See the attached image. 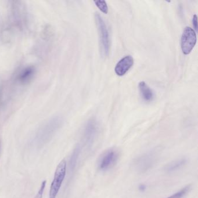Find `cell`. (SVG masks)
I'll list each match as a JSON object with an SVG mask.
<instances>
[{"instance_id":"6da1fadb","label":"cell","mask_w":198,"mask_h":198,"mask_svg":"<svg viewBox=\"0 0 198 198\" xmlns=\"http://www.w3.org/2000/svg\"><path fill=\"white\" fill-rule=\"evenodd\" d=\"M63 123L61 117L56 116L48 120L39 128L34 136V142L37 147H41L48 142L60 128Z\"/></svg>"},{"instance_id":"7a4b0ae2","label":"cell","mask_w":198,"mask_h":198,"mask_svg":"<svg viewBox=\"0 0 198 198\" xmlns=\"http://www.w3.org/2000/svg\"><path fill=\"white\" fill-rule=\"evenodd\" d=\"M95 19L98 27L99 38H100V51L101 55L105 57L108 56L110 49V41L108 29L103 18L98 13H95Z\"/></svg>"},{"instance_id":"3957f363","label":"cell","mask_w":198,"mask_h":198,"mask_svg":"<svg viewBox=\"0 0 198 198\" xmlns=\"http://www.w3.org/2000/svg\"><path fill=\"white\" fill-rule=\"evenodd\" d=\"M67 163L63 159L58 165L55 172L54 180L51 183L50 190V198H56L58 193L60 189L66 173Z\"/></svg>"},{"instance_id":"277c9868","label":"cell","mask_w":198,"mask_h":198,"mask_svg":"<svg viewBox=\"0 0 198 198\" xmlns=\"http://www.w3.org/2000/svg\"><path fill=\"white\" fill-rule=\"evenodd\" d=\"M196 43V31L190 27H186L182 34L181 46L184 54L191 53Z\"/></svg>"},{"instance_id":"5b68a950","label":"cell","mask_w":198,"mask_h":198,"mask_svg":"<svg viewBox=\"0 0 198 198\" xmlns=\"http://www.w3.org/2000/svg\"><path fill=\"white\" fill-rule=\"evenodd\" d=\"M118 158V152L114 149L105 151L98 161V167L102 171H106L112 168L117 162Z\"/></svg>"},{"instance_id":"8992f818","label":"cell","mask_w":198,"mask_h":198,"mask_svg":"<svg viewBox=\"0 0 198 198\" xmlns=\"http://www.w3.org/2000/svg\"><path fill=\"white\" fill-rule=\"evenodd\" d=\"M99 125L95 119H90L86 123L84 129V138L86 144L90 145L94 142L97 135Z\"/></svg>"},{"instance_id":"52a82bcc","label":"cell","mask_w":198,"mask_h":198,"mask_svg":"<svg viewBox=\"0 0 198 198\" xmlns=\"http://www.w3.org/2000/svg\"><path fill=\"white\" fill-rule=\"evenodd\" d=\"M155 160V155L154 153L149 152L146 153L136 159L135 163L136 169L140 171L144 172L150 169Z\"/></svg>"},{"instance_id":"ba28073f","label":"cell","mask_w":198,"mask_h":198,"mask_svg":"<svg viewBox=\"0 0 198 198\" xmlns=\"http://www.w3.org/2000/svg\"><path fill=\"white\" fill-rule=\"evenodd\" d=\"M134 65V59L131 55H127L118 62L114 71L118 76H123L132 68Z\"/></svg>"},{"instance_id":"9c48e42d","label":"cell","mask_w":198,"mask_h":198,"mask_svg":"<svg viewBox=\"0 0 198 198\" xmlns=\"http://www.w3.org/2000/svg\"><path fill=\"white\" fill-rule=\"evenodd\" d=\"M141 95L146 102H151L154 98V93L144 82H141L138 85Z\"/></svg>"},{"instance_id":"30bf717a","label":"cell","mask_w":198,"mask_h":198,"mask_svg":"<svg viewBox=\"0 0 198 198\" xmlns=\"http://www.w3.org/2000/svg\"><path fill=\"white\" fill-rule=\"evenodd\" d=\"M187 162V160L185 158H181V159L174 161L167 165L166 170L168 172H174L175 171L179 170L184 166Z\"/></svg>"},{"instance_id":"8fae6325","label":"cell","mask_w":198,"mask_h":198,"mask_svg":"<svg viewBox=\"0 0 198 198\" xmlns=\"http://www.w3.org/2000/svg\"><path fill=\"white\" fill-rule=\"evenodd\" d=\"M34 69L31 68H28L26 69H25L22 73L20 75L19 80L22 82H27L30 78L32 77L33 74H34Z\"/></svg>"},{"instance_id":"7c38bea8","label":"cell","mask_w":198,"mask_h":198,"mask_svg":"<svg viewBox=\"0 0 198 198\" xmlns=\"http://www.w3.org/2000/svg\"><path fill=\"white\" fill-rule=\"evenodd\" d=\"M191 189V185H187L185 187L183 188L180 191H178L177 192L174 193L173 195L169 196L167 198H183L184 196H185L188 192Z\"/></svg>"},{"instance_id":"4fadbf2b","label":"cell","mask_w":198,"mask_h":198,"mask_svg":"<svg viewBox=\"0 0 198 198\" xmlns=\"http://www.w3.org/2000/svg\"><path fill=\"white\" fill-rule=\"evenodd\" d=\"M94 2L96 6L103 13L105 14L108 13V7L105 1H104V0H98V1H94Z\"/></svg>"},{"instance_id":"5bb4252c","label":"cell","mask_w":198,"mask_h":198,"mask_svg":"<svg viewBox=\"0 0 198 198\" xmlns=\"http://www.w3.org/2000/svg\"><path fill=\"white\" fill-rule=\"evenodd\" d=\"M80 148H79V146H77L73 153L70 159V166L72 167V169H73L76 166L78 156L79 155V153H80Z\"/></svg>"},{"instance_id":"9a60e30c","label":"cell","mask_w":198,"mask_h":198,"mask_svg":"<svg viewBox=\"0 0 198 198\" xmlns=\"http://www.w3.org/2000/svg\"><path fill=\"white\" fill-rule=\"evenodd\" d=\"M46 183H47L46 180H44V181L42 182L40 188H39V191H38V192H37V193L35 195L34 198H43V193H44V192L45 190Z\"/></svg>"},{"instance_id":"2e32d148","label":"cell","mask_w":198,"mask_h":198,"mask_svg":"<svg viewBox=\"0 0 198 198\" xmlns=\"http://www.w3.org/2000/svg\"><path fill=\"white\" fill-rule=\"evenodd\" d=\"M192 23H193V28L195 29V31H197V17L196 15H195L193 16L192 19Z\"/></svg>"},{"instance_id":"e0dca14e","label":"cell","mask_w":198,"mask_h":198,"mask_svg":"<svg viewBox=\"0 0 198 198\" xmlns=\"http://www.w3.org/2000/svg\"><path fill=\"white\" fill-rule=\"evenodd\" d=\"M139 189L141 191H142L144 192L145 189H146V186L144 184H141L140 186H139Z\"/></svg>"},{"instance_id":"ac0fdd59","label":"cell","mask_w":198,"mask_h":198,"mask_svg":"<svg viewBox=\"0 0 198 198\" xmlns=\"http://www.w3.org/2000/svg\"><path fill=\"white\" fill-rule=\"evenodd\" d=\"M1 142H0V153H1Z\"/></svg>"}]
</instances>
